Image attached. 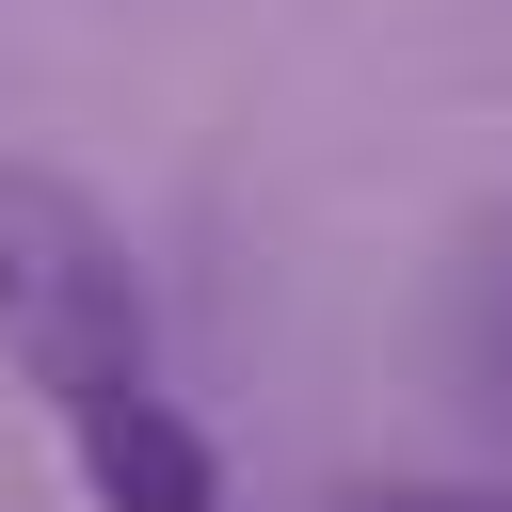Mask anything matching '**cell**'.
I'll list each match as a JSON object with an SVG mask.
<instances>
[{"mask_svg": "<svg viewBox=\"0 0 512 512\" xmlns=\"http://www.w3.org/2000/svg\"><path fill=\"white\" fill-rule=\"evenodd\" d=\"M0 352L48 400V432H64L96 512H224L208 432L160 400V320H144L128 224L96 192L32 176V160H0Z\"/></svg>", "mask_w": 512, "mask_h": 512, "instance_id": "6da1fadb", "label": "cell"}, {"mask_svg": "<svg viewBox=\"0 0 512 512\" xmlns=\"http://www.w3.org/2000/svg\"><path fill=\"white\" fill-rule=\"evenodd\" d=\"M336 512H512V496H480V480H368V496H336Z\"/></svg>", "mask_w": 512, "mask_h": 512, "instance_id": "7a4b0ae2", "label": "cell"}]
</instances>
